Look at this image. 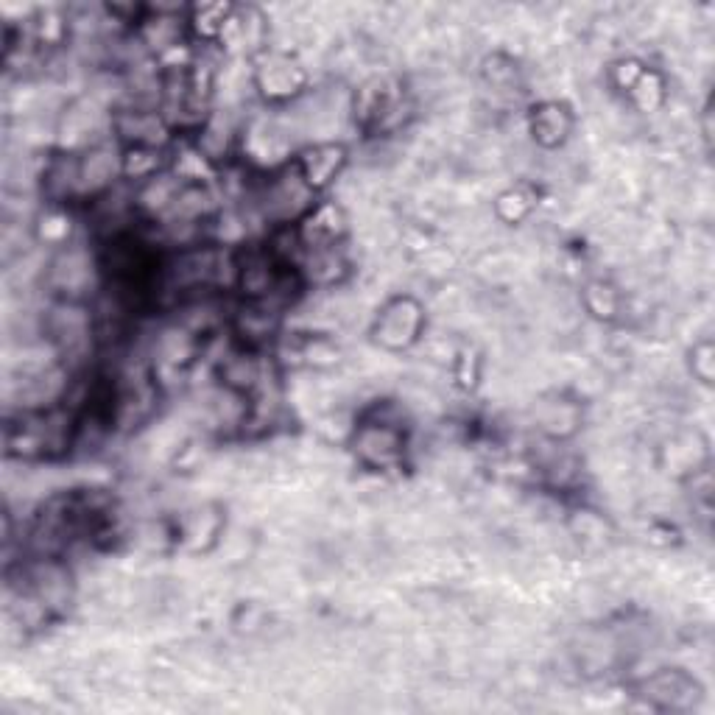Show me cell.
Instances as JSON below:
<instances>
[{"label":"cell","instance_id":"obj_1","mask_svg":"<svg viewBox=\"0 0 715 715\" xmlns=\"http://www.w3.org/2000/svg\"><path fill=\"white\" fill-rule=\"evenodd\" d=\"M397 447H400V436H397L392 428H386V425L366 428V431L361 433V453H364V459L372 461V464H380V467L392 464V461L397 459V453H400Z\"/></svg>","mask_w":715,"mask_h":715}]
</instances>
